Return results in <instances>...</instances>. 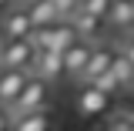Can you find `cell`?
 Returning <instances> with one entry per match:
<instances>
[{"label": "cell", "mask_w": 134, "mask_h": 131, "mask_svg": "<svg viewBox=\"0 0 134 131\" xmlns=\"http://www.w3.org/2000/svg\"><path fill=\"white\" fill-rule=\"evenodd\" d=\"M50 87L54 84H47L44 77H37V74H30L27 77V84H24V91H20V98L14 101V108H10V118L17 114H30V111H50Z\"/></svg>", "instance_id": "1"}, {"label": "cell", "mask_w": 134, "mask_h": 131, "mask_svg": "<svg viewBox=\"0 0 134 131\" xmlns=\"http://www.w3.org/2000/svg\"><path fill=\"white\" fill-rule=\"evenodd\" d=\"M111 104H114V98L104 94L97 84H81L77 101H74V108H77L81 118H104L107 111H111Z\"/></svg>", "instance_id": "2"}, {"label": "cell", "mask_w": 134, "mask_h": 131, "mask_svg": "<svg viewBox=\"0 0 134 131\" xmlns=\"http://www.w3.org/2000/svg\"><path fill=\"white\" fill-rule=\"evenodd\" d=\"M117 50H121V47H117V40H111V44H94L91 57H87V67L81 71L77 84H94L100 74H107L111 64H114V57H117Z\"/></svg>", "instance_id": "3"}, {"label": "cell", "mask_w": 134, "mask_h": 131, "mask_svg": "<svg viewBox=\"0 0 134 131\" xmlns=\"http://www.w3.org/2000/svg\"><path fill=\"white\" fill-rule=\"evenodd\" d=\"M34 20L27 14V7H10L7 14H0V37L3 40H30Z\"/></svg>", "instance_id": "4"}, {"label": "cell", "mask_w": 134, "mask_h": 131, "mask_svg": "<svg viewBox=\"0 0 134 131\" xmlns=\"http://www.w3.org/2000/svg\"><path fill=\"white\" fill-rule=\"evenodd\" d=\"M34 50L30 40H3L0 37V67H20V71H30L34 67Z\"/></svg>", "instance_id": "5"}, {"label": "cell", "mask_w": 134, "mask_h": 131, "mask_svg": "<svg viewBox=\"0 0 134 131\" xmlns=\"http://www.w3.org/2000/svg\"><path fill=\"white\" fill-rule=\"evenodd\" d=\"M30 77V71H20V67H0V108H14V101L20 98L24 84Z\"/></svg>", "instance_id": "6"}, {"label": "cell", "mask_w": 134, "mask_h": 131, "mask_svg": "<svg viewBox=\"0 0 134 131\" xmlns=\"http://www.w3.org/2000/svg\"><path fill=\"white\" fill-rule=\"evenodd\" d=\"M30 74L44 77L47 84H54V81H60V77H67V74H64V57H60V50H37Z\"/></svg>", "instance_id": "7"}, {"label": "cell", "mask_w": 134, "mask_h": 131, "mask_svg": "<svg viewBox=\"0 0 134 131\" xmlns=\"http://www.w3.org/2000/svg\"><path fill=\"white\" fill-rule=\"evenodd\" d=\"M104 20H107V27H111L114 34L134 30V0H111Z\"/></svg>", "instance_id": "8"}, {"label": "cell", "mask_w": 134, "mask_h": 131, "mask_svg": "<svg viewBox=\"0 0 134 131\" xmlns=\"http://www.w3.org/2000/svg\"><path fill=\"white\" fill-rule=\"evenodd\" d=\"M91 50H94V44H91V40H74V44L60 54V57H64V74H67V77H74V81L81 77V71L87 67Z\"/></svg>", "instance_id": "9"}, {"label": "cell", "mask_w": 134, "mask_h": 131, "mask_svg": "<svg viewBox=\"0 0 134 131\" xmlns=\"http://www.w3.org/2000/svg\"><path fill=\"white\" fill-rule=\"evenodd\" d=\"M70 20H74V30H77V37H81V40H91V44H97L100 34L107 30V20H104V17L84 14V10H77Z\"/></svg>", "instance_id": "10"}, {"label": "cell", "mask_w": 134, "mask_h": 131, "mask_svg": "<svg viewBox=\"0 0 134 131\" xmlns=\"http://www.w3.org/2000/svg\"><path fill=\"white\" fill-rule=\"evenodd\" d=\"M14 128L17 131H57V118H54V111H30V114H17Z\"/></svg>", "instance_id": "11"}, {"label": "cell", "mask_w": 134, "mask_h": 131, "mask_svg": "<svg viewBox=\"0 0 134 131\" xmlns=\"http://www.w3.org/2000/svg\"><path fill=\"white\" fill-rule=\"evenodd\" d=\"M24 7H27V14H30L34 27H50V24L60 20L57 7H54V0H27Z\"/></svg>", "instance_id": "12"}, {"label": "cell", "mask_w": 134, "mask_h": 131, "mask_svg": "<svg viewBox=\"0 0 134 131\" xmlns=\"http://www.w3.org/2000/svg\"><path fill=\"white\" fill-rule=\"evenodd\" d=\"M111 74H114L117 81L124 84V91L131 87V81H134V64H131V61H127V57H124V54H121V50H117L114 64H111Z\"/></svg>", "instance_id": "13"}, {"label": "cell", "mask_w": 134, "mask_h": 131, "mask_svg": "<svg viewBox=\"0 0 134 131\" xmlns=\"http://www.w3.org/2000/svg\"><path fill=\"white\" fill-rule=\"evenodd\" d=\"M94 84H97V87L104 91V94H111V98H121V94H124V84L117 81V77L111 74V71H107V74H100V77H97Z\"/></svg>", "instance_id": "14"}, {"label": "cell", "mask_w": 134, "mask_h": 131, "mask_svg": "<svg viewBox=\"0 0 134 131\" xmlns=\"http://www.w3.org/2000/svg\"><path fill=\"white\" fill-rule=\"evenodd\" d=\"M107 7H111V0H81V7H77V10L94 14V17H104V14H107Z\"/></svg>", "instance_id": "15"}, {"label": "cell", "mask_w": 134, "mask_h": 131, "mask_svg": "<svg viewBox=\"0 0 134 131\" xmlns=\"http://www.w3.org/2000/svg\"><path fill=\"white\" fill-rule=\"evenodd\" d=\"M54 7H57L60 20H70V17L77 14V0H54Z\"/></svg>", "instance_id": "16"}, {"label": "cell", "mask_w": 134, "mask_h": 131, "mask_svg": "<svg viewBox=\"0 0 134 131\" xmlns=\"http://www.w3.org/2000/svg\"><path fill=\"white\" fill-rule=\"evenodd\" d=\"M117 47H121V54H124V57L134 64V34H131V37L124 34V40H117Z\"/></svg>", "instance_id": "17"}, {"label": "cell", "mask_w": 134, "mask_h": 131, "mask_svg": "<svg viewBox=\"0 0 134 131\" xmlns=\"http://www.w3.org/2000/svg\"><path fill=\"white\" fill-rule=\"evenodd\" d=\"M10 124H14V118H10V111H7V108H0V131H7Z\"/></svg>", "instance_id": "18"}, {"label": "cell", "mask_w": 134, "mask_h": 131, "mask_svg": "<svg viewBox=\"0 0 134 131\" xmlns=\"http://www.w3.org/2000/svg\"><path fill=\"white\" fill-rule=\"evenodd\" d=\"M127 131H134V118H127Z\"/></svg>", "instance_id": "19"}, {"label": "cell", "mask_w": 134, "mask_h": 131, "mask_svg": "<svg viewBox=\"0 0 134 131\" xmlns=\"http://www.w3.org/2000/svg\"><path fill=\"white\" fill-rule=\"evenodd\" d=\"M7 131H17V128H14V124H10V128H7Z\"/></svg>", "instance_id": "20"}, {"label": "cell", "mask_w": 134, "mask_h": 131, "mask_svg": "<svg viewBox=\"0 0 134 131\" xmlns=\"http://www.w3.org/2000/svg\"><path fill=\"white\" fill-rule=\"evenodd\" d=\"M127 91H134V81H131V87H127Z\"/></svg>", "instance_id": "21"}]
</instances>
